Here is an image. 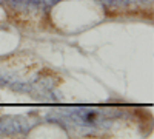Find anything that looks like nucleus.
Masks as SVG:
<instances>
[{"label": "nucleus", "instance_id": "nucleus-1", "mask_svg": "<svg viewBox=\"0 0 154 139\" xmlns=\"http://www.w3.org/2000/svg\"><path fill=\"white\" fill-rule=\"evenodd\" d=\"M11 90H14L17 93H31L32 91V87L29 84H20V82H14L11 84Z\"/></svg>", "mask_w": 154, "mask_h": 139}, {"label": "nucleus", "instance_id": "nucleus-2", "mask_svg": "<svg viewBox=\"0 0 154 139\" xmlns=\"http://www.w3.org/2000/svg\"><path fill=\"white\" fill-rule=\"evenodd\" d=\"M130 3H133V2H142V3H146V2H149V0H128Z\"/></svg>", "mask_w": 154, "mask_h": 139}, {"label": "nucleus", "instance_id": "nucleus-3", "mask_svg": "<svg viewBox=\"0 0 154 139\" xmlns=\"http://www.w3.org/2000/svg\"><path fill=\"white\" fill-rule=\"evenodd\" d=\"M2 2H5V0H0V3H2Z\"/></svg>", "mask_w": 154, "mask_h": 139}]
</instances>
